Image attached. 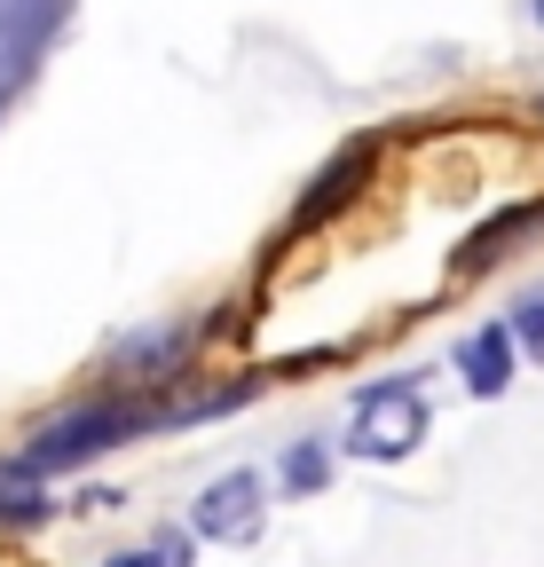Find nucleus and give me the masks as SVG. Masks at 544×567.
I'll list each match as a JSON object with an SVG mask.
<instances>
[{
  "label": "nucleus",
  "mask_w": 544,
  "mask_h": 567,
  "mask_svg": "<svg viewBox=\"0 0 544 567\" xmlns=\"http://www.w3.org/2000/svg\"><path fill=\"white\" fill-rule=\"evenodd\" d=\"M536 24H544V0H536Z\"/></svg>",
  "instance_id": "12"
},
{
  "label": "nucleus",
  "mask_w": 544,
  "mask_h": 567,
  "mask_svg": "<svg viewBox=\"0 0 544 567\" xmlns=\"http://www.w3.org/2000/svg\"><path fill=\"white\" fill-rule=\"evenodd\" d=\"M513 354H521V347H513V323H482V331L458 339V379L490 402V394L513 386Z\"/></svg>",
  "instance_id": "4"
},
{
  "label": "nucleus",
  "mask_w": 544,
  "mask_h": 567,
  "mask_svg": "<svg viewBox=\"0 0 544 567\" xmlns=\"http://www.w3.org/2000/svg\"><path fill=\"white\" fill-rule=\"evenodd\" d=\"M55 513V496H48V481L32 473V465H0V520H48Z\"/></svg>",
  "instance_id": "7"
},
{
  "label": "nucleus",
  "mask_w": 544,
  "mask_h": 567,
  "mask_svg": "<svg viewBox=\"0 0 544 567\" xmlns=\"http://www.w3.org/2000/svg\"><path fill=\"white\" fill-rule=\"evenodd\" d=\"M324 481H331V457H324L316 442H292V450H285V488L308 496V488H324Z\"/></svg>",
  "instance_id": "8"
},
{
  "label": "nucleus",
  "mask_w": 544,
  "mask_h": 567,
  "mask_svg": "<svg viewBox=\"0 0 544 567\" xmlns=\"http://www.w3.org/2000/svg\"><path fill=\"white\" fill-rule=\"evenodd\" d=\"M371 174V142H356V151H339L316 182H308V197H300V221H324V213H339V205H348L356 197V182Z\"/></svg>",
  "instance_id": "6"
},
{
  "label": "nucleus",
  "mask_w": 544,
  "mask_h": 567,
  "mask_svg": "<svg viewBox=\"0 0 544 567\" xmlns=\"http://www.w3.org/2000/svg\"><path fill=\"white\" fill-rule=\"evenodd\" d=\"M536 229H544V205H513V213H497L490 229H473V237H465L458 276H482L490 260H505V245H521V237H536Z\"/></svg>",
  "instance_id": "5"
},
{
  "label": "nucleus",
  "mask_w": 544,
  "mask_h": 567,
  "mask_svg": "<svg viewBox=\"0 0 544 567\" xmlns=\"http://www.w3.org/2000/svg\"><path fill=\"white\" fill-rule=\"evenodd\" d=\"M513 347L528 354V363H544V292H528V300L513 308Z\"/></svg>",
  "instance_id": "9"
},
{
  "label": "nucleus",
  "mask_w": 544,
  "mask_h": 567,
  "mask_svg": "<svg viewBox=\"0 0 544 567\" xmlns=\"http://www.w3.org/2000/svg\"><path fill=\"white\" fill-rule=\"evenodd\" d=\"M189 536H206V544H245V536H260V473H222V481L189 505Z\"/></svg>",
  "instance_id": "3"
},
{
  "label": "nucleus",
  "mask_w": 544,
  "mask_h": 567,
  "mask_svg": "<svg viewBox=\"0 0 544 567\" xmlns=\"http://www.w3.org/2000/svg\"><path fill=\"white\" fill-rule=\"evenodd\" d=\"M151 425H166V402H95V410H72V417H55L32 434V450L17 465H32L40 481L48 473H72L88 457H103L111 442H134V434H151Z\"/></svg>",
  "instance_id": "1"
},
{
  "label": "nucleus",
  "mask_w": 544,
  "mask_h": 567,
  "mask_svg": "<svg viewBox=\"0 0 544 567\" xmlns=\"http://www.w3.org/2000/svg\"><path fill=\"white\" fill-rule=\"evenodd\" d=\"M111 567H166L158 551H126V559H111Z\"/></svg>",
  "instance_id": "11"
},
{
  "label": "nucleus",
  "mask_w": 544,
  "mask_h": 567,
  "mask_svg": "<svg viewBox=\"0 0 544 567\" xmlns=\"http://www.w3.org/2000/svg\"><path fill=\"white\" fill-rule=\"evenodd\" d=\"M151 551H158V559H166V567H189V544H182V536H158V544H151Z\"/></svg>",
  "instance_id": "10"
},
{
  "label": "nucleus",
  "mask_w": 544,
  "mask_h": 567,
  "mask_svg": "<svg viewBox=\"0 0 544 567\" xmlns=\"http://www.w3.org/2000/svg\"><path fill=\"white\" fill-rule=\"evenodd\" d=\"M427 442V394H419V379H387V386H371L363 402H356V425H348V450L356 457H411Z\"/></svg>",
  "instance_id": "2"
}]
</instances>
